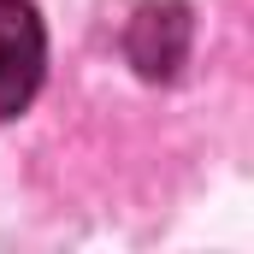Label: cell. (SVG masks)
Returning <instances> with one entry per match:
<instances>
[{"label":"cell","instance_id":"cell-1","mask_svg":"<svg viewBox=\"0 0 254 254\" xmlns=\"http://www.w3.org/2000/svg\"><path fill=\"white\" fill-rule=\"evenodd\" d=\"M48 83V24L36 0H0V125L24 119Z\"/></svg>","mask_w":254,"mask_h":254},{"label":"cell","instance_id":"cell-2","mask_svg":"<svg viewBox=\"0 0 254 254\" xmlns=\"http://www.w3.org/2000/svg\"><path fill=\"white\" fill-rule=\"evenodd\" d=\"M195 48L190 0H142L125 24V60L136 65L142 83H172Z\"/></svg>","mask_w":254,"mask_h":254}]
</instances>
